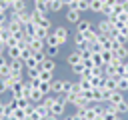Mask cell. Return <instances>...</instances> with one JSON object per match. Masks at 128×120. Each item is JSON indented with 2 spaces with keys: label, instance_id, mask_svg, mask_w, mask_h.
I'll list each match as a JSON object with an SVG mask.
<instances>
[{
  "label": "cell",
  "instance_id": "cell-12",
  "mask_svg": "<svg viewBox=\"0 0 128 120\" xmlns=\"http://www.w3.org/2000/svg\"><path fill=\"white\" fill-rule=\"evenodd\" d=\"M56 68H58V64H56L54 58H46V60L40 64V70H44V72H52V74H56Z\"/></svg>",
  "mask_w": 128,
  "mask_h": 120
},
{
  "label": "cell",
  "instance_id": "cell-19",
  "mask_svg": "<svg viewBox=\"0 0 128 120\" xmlns=\"http://www.w3.org/2000/svg\"><path fill=\"white\" fill-rule=\"evenodd\" d=\"M38 78H40V80H42V82H52V80H54V78H56V76H54V74H52V72H44V70H42V72H40V76H38Z\"/></svg>",
  "mask_w": 128,
  "mask_h": 120
},
{
  "label": "cell",
  "instance_id": "cell-5",
  "mask_svg": "<svg viewBox=\"0 0 128 120\" xmlns=\"http://www.w3.org/2000/svg\"><path fill=\"white\" fill-rule=\"evenodd\" d=\"M94 28V24L90 22V20H86V18H82L76 26H74V34H86V32H90Z\"/></svg>",
  "mask_w": 128,
  "mask_h": 120
},
{
  "label": "cell",
  "instance_id": "cell-21",
  "mask_svg": "<svg viewBox=\"0 0 128 120\" xmlns=\"http://www.w3.org/2000/svg\"><path fill=\"white\" fill-rule=\"evenodd\" d=\"M68 120H84V118H82V114H80V112H74V114H70V116H68Z\"/></svg>",
  "mask_w": 128,
  "mask_h": 120
},
{
  "label": "cell",
  "instance_id": "cell-9",
  "mask_svg": "<svg viewBox=\"0 0 128 120\" xmlns=\"http://www.w3.org/2000/svg\"><path fill=\"white\" fill-rule=\"evenodd\" d=\"M120 114L116 112V108L112 106V104H106L104 106V112H102V116H100V120H116Z\"/></svg>",
  "mask_w": 128,
  "mask_h": 120
},
{
  "label": "cell",
  "instance_id": "cell-6",
  "mask_svg": "<svg viewBox=\"0 0 128 120\" xmlns=\"http://www.w3.org/2000/svg\"><path fill=\"white\" fill-rule=\"evenodd\" d=\"M82 60H84V58H82V54H80V52H76V50H72V52L66 56V64H68L70 68L80 66V64H82Z\"/></svg>",
  "mask_w": 128,
  "mask_h": 120
},
{
  "label": "cell",
  "instance_id": "cell-4",
  "mask_svg": "<svg viewBox=\"0 0 128 120\" xmlns=\"http://www.w3.org/2000/svg\"><path fill=\"white\" fill-rule=\"evenodd\" d=\"M64 20L70 26H76L82 20V12H78V10H64Z\"/></svg>",
  "mask_w": 128,
  "mask_h": 120
},
{
  "label": "cell",
  "instance_id": "cell-15",
  "mask_svg": "<svg viewBox=\"0 0 128 120\" xmlns=\"http://www.w3.org/2000/svg\"><path fill=\"white\" fill-rule=\"evenodd\" d=\"M44 52H46L48 58H54V60H56V58L60 56V52H62V46H46Z\"/></svg>",
  "mask_w": 128,
  "mask_h": 120
},
{
  "label": "cell",
  "instance_id": "cell-8",
  "mask_svg": "<svg viewBox=\"0 0 128 120\" xmlns=\"http://www.w3.org/2000/svg\"><path fill=\"white\" fill-rule=\"evenodd\" d=\"M126 100V92H120V90H114L112 94H110V98H108V102L106 104H112V106H118V104H122Z\"/></svg>",
  "mask_w": 128,
  "mask_h": 120
},
{
  "label": "cell",
  "instance_id": "cell-13",
  "mask_svg": "<svg viewBox=\"0 0 128 120\" xmlns=\"http://www.w3.org/2000/svg\"><path fill=\"white\" fill-rule=\"evenodd\" d=\"M24 36H26V40H32V38H36V24H34L32 20L24 24Z\"/></svg>",
  "mask_w": 128,
  "mask_h": 120
},
{
  "label": "cell",
  "instance_id": "cell-3",
  "mask_svg": "<svg viewBox=\"0 0 128 120\" xmlns=\"http://www.w3.org/2000/svg\"><path fill=\"white\" fill-rule=\"evenodd\" d=\"M66 108H68V106H66V104H64V102H62V100L56 96L54 104L50 106V114H52V116H58V118H62V116H66Z\"/></svg>",
  "mask_w": 128,
  "mask_h": 120
},
{
  "label": "cell",
  "instance_id": "cell-25",
  "mask_svg": "<svg viewBox=\"0 0 128 120\" xmlns=\"http://www.w3.org/2000/svg\"><path fill=\"white\" fill-rule=\"evenodd\" d=\"M126 120H128V118H126Z\"/></svg>",
  "mask_w": 128,
  "mask_h": 120
},
{
  "label": "cell",
  "instance_id": "cell-20",
  "mask_svg": "<svg viewBox=\"0 0 128 120\" xmlns=\"http://www.w3.org/2000/svg\"><path fill=\"white\" fill-rule=\"evenodd\" d=\"M4 94H10V90H8L6 80H4V78H0V96H4Z\"/></svg>",
  "mask_w": 128,
  "mask_h": 120
},
{
  "label": "cell",
  "instance_id": "cell-22",
  "mask_svg": "<svg viewBox=\"0 0 128 120\" xmlns=\"http://www.w3.org/2000/svg\"><path fill=\"white\" fill-rule=\"evenodd\" d=\"M122 76H128V60L122 62Z\"/></svg>",
  "mask_w": 128,
  "mask_h": 120
},
{
  "label": "cell",
  "instance_id": "cell-16",
  "mask_svg": "<svg viewBox=\"0 0 128 120\" xmlns=\"http://www.w3.org/2000/svg\"><path fill=\"white\" fill-rule=\"evenodd\" d=\"M102 10H104V0H92L90 2V12L102 14Z\"/></svg>",
  "mask_w": 128,
  "mask_h": 120
},
{
  "label": "cell",
  "instance_id": "cell-23",
  "mask_svg": "<svg viewBox=\"0 0 128 120\" xmlns=\"http://www.w3.org/2000/svg\"><path fill=\"white\" fill-rule=\"evenodd\" d=\"M116 120H126V116H118V118H116Z\"/></svg>",
  "mask_w": 128,
  "mask_h": 120
},
{
  "label": "cell",
  "instance_id": "cell-7",
  "mask_svg": "<svg viewBox=\"0 0 128 120\" xmlns=\"http://www.w3.org/2000/svg\"><path fill=\"white\" fill-rule=\"evenodd\" d=\"M112 52H114V58L116 60H120V62L128 60V44H118Z\"/></svg>",
  "mask_w": 128,
  "mask_h": 120
},
{
  "label": "cell",
  "instance_id": "cell-11",
  "mask_svg": "<svg viewBox=\"0 0 128 120\" xmlns=\"http://www.w3.org/2000/svg\"><path fill=\"white\" fill-rule=\"evenodd\" d=\"M24 72H26L24 60H10V74H24Z\"/></svg>",
  "mask_w": 128,
  "mask_h": 120
},
{
  "label": "cell",
  "instance_id": "cell-2",
  "mask_svg": "<svg viewBox=\"0 0 128 120\" xmlns=\"http://www.w3.org/2000/svg\"><path fill=\"white\" fill-rule=\"evenodd\" d=\"M52 34L56 36V40H58V44H60V46H66V44H68L70 30H68L64 24H60V26H54V28H52Z\"/></svg>",
  "mask_w": 128,
  "mask_h": 120
},
{
  "label": "cell",
  "instance_id": "cell-10",
  "mask_svg": "<svg viewBox=\"0 0 128 120\" xmlns=\"http://www.w3.org/2000/svg\"><path fill=\"white\" fill-rule=\"evenodd\" d=\"M28 46H30L32 52H44V50H46V40L32 38V40H28Z\"/></svg>",
  "mask_w": 128,
  "mask_h": 120
},
{
  "label": "cell",
  "instance_id": "cell-24",
  "mask_svg": "<svg viewBox=\"0 0 128 120\" xmlns=\"http://www.w3.org/2000/svg\"><path fill=\"white\" fill-rule=\"evenodd\" d=\"M60 120H68V116H62V118H60Z\"/></svg>",
  "mask_w": 128,
  "mask_h": 120
},
{
  "label": "cell",
  "instance_id": "cell-1",
  "mask_svg": "<svg viewBox=\"0 0 128 120\" xmlns=\"http://www.w3.org/2000/svg\"><path fill=\"white\" fill-rule=\"evenodd\" d=\"M96 30H98L100 34H104V36H114V32H116V24H114L112 20H108V18H102V20L96 24Z\"/></svg>",
  "mask_w": 128,
  "mask_h": 120
},
{
  "label": "cell",
  "instance_id": "cell-17",
  "mask_svg": "<svg viewBox=\"0 0 128 120\" xmlns=\"http://www.w3.org/2000/svg\"><path fill=\"white\" fill-rule=\"evenodd\" d=\"M24 66H26V70H30V68H40V62L34 58V54L28 58V60H24Z\"/></svg>",
  "mask_w": 128,
  "mask_h": 120
},
{
  "label": "cell",
  "instance_id": "cell-18",
  "mask_svg": "<svg viewBox=\"0 0 128 120\" xmlns=\"http://www.w3.org/2000/svg\"><path fill=\"white\" fill-rule=\"evenodd\" d=\"M40 72H42L40 68H30V70H26V72H24V76H26L28 80H34V78H38V76H40Z\"/></svg>",
  "mask_w": 128,
  "mask_h": 120
},
{
  "label": "cell",
  "instance_id": "cell-14",
  "mask_svg": "<svg viewBox=\"0 0 128 120\" xmlns=\"http://www.w3.org/2000/svg\"><path fill=\"white\" fill-rule=\"evenodd\" d=\"M64 10H66V6L62 0H50L48 2V12H64Z\"/></svg>",
  "mask_w": 128,
  "mask_h": 120
}]
</instances>
